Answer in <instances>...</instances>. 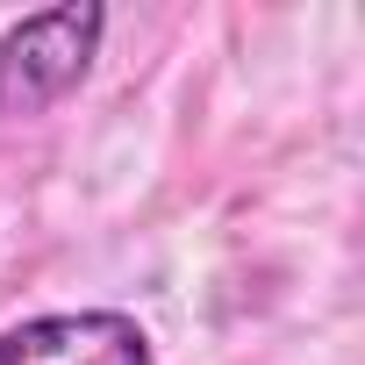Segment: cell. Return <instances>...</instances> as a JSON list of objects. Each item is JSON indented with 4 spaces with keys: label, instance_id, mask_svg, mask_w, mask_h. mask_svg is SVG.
<instances>
[{
    "label": "cell",
    "instance_id": "6da1fadb",
    "mask_svg": "<svg viewBox=\"0 0 365 365\" xmlns=\"http://www.w3.org/2000/svg\"><path fill=\"white\" fill-rule=\"evenodd\" d=\"M108 8L101 0H65V8H36L0 36V122H29L58 108L101 58Z\"/></svg>",
    "mask_w": 365,
    "mask_h": 365
},
{
    "label": "cell",
    "instance_id": "7a4b0ae2",
    "mask_svg": "<svg viewBox=\"0 0 365 365\" xmlns=\"http://www.w3.org/2000/svg\"><path fill=\"white\" fill-rule=\"evenodd\" d=\"M0 365H150V329L122 308L29 315L0 329Z\"/></svg>",
    "mask_w": 365,
    "mask_h": 365
}]
</instances>
